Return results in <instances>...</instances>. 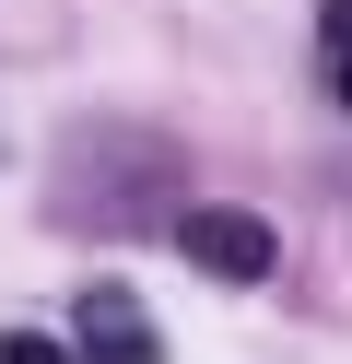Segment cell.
I'll list each match as a JSON object with an SVG mask.
<instances>
[{
  "label": "cell",
  "instance_id": "obj_1",
  "mask_svg": "<svg viewBox=\"0 0 352 364\" xmlns=\"http://www.w3.org/2000/svg\"><path fill=\"white\" fill-rule=\"evenodd\" d=\"M176 247L211 270V282H270V270H282V235H270L258 212H223V200L176 212Z\"/></svg>",
  "mask_w": 352,
  "mask_h": 364
},
{
  "label": "cell",
  "instance_id": "obj_2",
  "mask_svg": "<svg viewBox=\"0 0 352 364\" xmlns=\"http://www.w3.org/2000/svg\"><path fill=\"white\" fill-rule=\"evenodd\" d=\"M70 353H82V364H164V341H153V317H141L129 282H82V306H70Z\"/></svg>",
  "mask_w": 352,
  "mask_h": 364
},
{
  "label": "cell",
  "instance_id": "obj_3",
  "mask_svg": "<svg viewBox=\"0 0 352 364\" xmlns=\"http://www.w3.org/2000/svg\"><path fill=\"white\" fill-rule=\"evenodd\" d=\"M0 364H82L70 341H47V329H0Z\"/></svg>",
  "mask_w": 352,
  "mask_h": 364
},
{
  "label": "cell",
  "instance_id": "obj_4",
  "mask_svg": "<svg viewBox=\"0 0 352 364\" xmlns=\"http://www.w3.org/2000/svg\"><path fill=\"white\" fill-rule=\"evenodd\" d=\"M329 95L352 106V36H341V48H329Z\"/></svg>",
  "mask_w": 352,
  "mask_h": 364
},
{
  "label": "cell",
  "instance_id": "obj_5",
  "mask_svg": "<svg viewBox=\"0 0 352 364\" xmlns=\"http://www.w3.org/2000/svg\"><path fill=\"white\" fill-rule=\"evenodd\" d=\"M317 36H329V48H341V36H352V0H329V12H317Z\"/></svg>",
  "mask_w": 352,
  "mask_h": 364
}]
</instances>
